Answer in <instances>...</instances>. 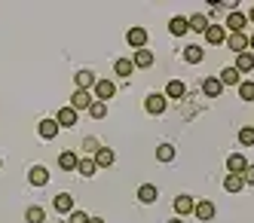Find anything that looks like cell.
Masks as SVG:
<instances>
[{
  "instance_id": "ac0fdd59",
  "label": "cell",
  "mask_w": 254,
  "mask_h": 223,
  "mask_svg": "<svg viewBox=\"0 0 254 223\" xmlns=\"http://www.w3.org/2000/svg\"><path fill=\"white\" fill-rule=\"evenodd\" d=\"M187 22H190V31H199V34H205V31H208V25H211L208 18L202 15V12H196V15H190Z\"/></svg>"
},
{
  "instance_id": "277c9868",
  "label": "cell",
  "mask_w": 254,
  "mask_h": 223,
  "mask_svg": "<svg viewBox=\"0 0 254 223\" xmlns=\"http://www.w3.org/2000/svg\"><path fill=\"white\" fill-rule=\"evenodd\" d=\"M224 46H230L236 55H242V52H248V37L245 34H227V43Z\"/></svg>"
},
{
  "instance_id": "484cf974",
  "label": "cell",
  "mask_w": 254,
  "mask_h": 223,
  "mask_svg": "<svg viewBox=\"0 0 254 223\" xmlns=\"http://www.w3.org/2000/svg\"><path fill=\"white\" fill-rule=\"evenodd\" d=\"M175 156H178V150H175L172 144H159V147H156V159H159V162H172Z\"/></svg>"
},
{
  "instance_id": "6da1fadb",
  "label": "cell",
  "mask_w": 254,
  "mask_h": 223,
  "mask_svg": "<svg viewBox=\"0 0 254 223\" xmlns=\"http://www.w3.org/2000/svg\"><path fill=\"white\" fill-rule=\"evenodd\" d=\"M147 40H150V37H147L144 28H129V34H126V43H129L135 52L138 49H147Z\"/></svg>"
},
{
  "instance_id": "d6a6232c",
  "label": "cell",
  "mask_w": 254,
  "mask_h": 223,
  "mask_svg": "<svg viewBox=\"0 0 254 223\" xmlns=\"http://www.w3.org/2000/svg\"><path fill=\"white\" fill-rule=\"evenodd\" d=\"M239 141H242L245 147H251V144H254V128H251V125H245L242 132H239Z\"/></svg>"
},
{
  "instance_id": "d6986e66",
  "label": "cell",
  "mask_w": 254,
  "mask_h": 223,
  "mask_svg": "<svg viewBox=\"0 0 254 223\" xmlns=\"http://www.w3.org/2000/svg\"><path fill=\"white\" fill-rule=\"evenodd\" d=\"M193 208H196V202H193L190 196H178V199H175V211H178V214H193Z\"/></svg>"
},
{
  "instance_id": "7c38bea8",
  "label": "cell",
  "mask_w": 254,
  "mask_h": 223,
  "mask_svg": "<svg viewBox=\"0 0 254 223\" xmlns=\"http://www.w3.org/2000/svg\"><path fill=\"white\" fill-rule=\"evenodd\" d=\"M169 31H172L175 37H184V34L190 31V22H187V15H175L172 22H169Z\"/></svg>"
},
{
  "instance_id": "5b68a950",
  "label": "cell",
  "mask_w": 254,
  "mask_h": 223,
  "mask_svg": "<svg viewBox=\"0 0 254 223\" xmlns=\"http://www.w3.org/2000/svg\"><path fill=\"white\" fill-rule=\"evenodd\" d=\"M114 92H117V86H114L111 80H95V95H98L101 104H104L107 98H114Z\"/></svg>"
},
{
  "instance_id": "1f68e13d",
  "label": "cell",
  "mask_w": 254,
  "mask_h": 223,
  "mask_svg": "<svg viewBox=\"0 0 254 223\" xmlns=\"http://www.w3.org/2000/svg\"><path fill=\"white\" fill-rule=\"evenodd\" d=\"M239 95L242 101H254V83H239Z\"/></svg>"
},
{
  "instance_id": "3957f363",
  "label": "cell",
  "mask_w": 254,
  "mask_h": 223,
  "mask_svg": "<svg viewBox=\"0 0 254 223\" xmlns=\"http://www.w3.org/2000/svg\"><path fill=\"white\" fill-rule=\"evenodd\" d=\"M205 40H208L211 46H221V43H227V28H224V25H208V31H205Z\"/></svg>"
},
{
  "instance_id": "f546056e",
  "label": "cell",
  "mask_w": 254,
  "mask_h": 223,
  "mask_svg": "<svg viewBox=\"0 0 254 223\" xmlns=\"http://www.w3.org/2000/svg\"><path fill=\"white\" fill-rule=\"evenodd\" d=\"M184 58H187L190 64H199V61H202V46H187V49H184Z\"/></svg>"
},
{
  "instance_id": "ffe728a7",
  "label": "cell",
  "mask_w": 254,
  "mask_h": 223,
  "mask_svg": "<svg viewBox=\"0 0 254 223\" xmlns=\"http://www.w3.org/2000/svg\"><path fill=\"white\" fill-rule=\"evenodd\" d=\"M132 64H135V67H150V64H153V52H150V49H138L135 58H132Z\"/></svg>"
},
{
  "instance_id": "ab89813d",
  "label": "cell",
  "mask_w": 254,
  "mask_h": 223,
  "mask_svg": "<svg viewBox=\"0 0 254 223\" xmlns=\"http://www.w3.org/2000/svg\"><path fill=\"white\" fill-rule=\"evenodd\" d=\"M248 22H254V6H251V12H248Z\"/></svg>"
},
{
  "instance_id": "f35d334b",
  "label": "cell",
  "mask_w": 254,
  "mask_h": 223,
  "mask_svg": "<svg viewBox=\"0 0 254 223\" xmlns=\"http://www.w3.org/2000/svg\"><path fill=\"white\" fill-rule=\"evenodd\" d=\"M89 223H104V220L101 217H89Z\"/></svg>"
},
{
  "instance_id": "5bb4252c",
  "label": "cell",
  "mask_w": 254,
  "mask_h": 223,
  "mask_svg": "<svg viewBox=\"0 0 254 223\" xmlns=\"http://www.w3.org/2000/svg\"><path fill=\"white\" fill-rule=\"evenodd\" d=\"M56 211L70 214V211H74V196H70V193H59L56 196Z\"/></svg>"
},
{
  "instance_id": "44dd1931",
  "label": "cell",
  "mask_w": 254,
  "mask_h": 223,
  "mask_svg": "<svg viewBox=\"0 0 254 223\" xmlns=\"http://www.w3.org/2000/svg\"><path fill=\"white\" fill-rule=\"evenodd\" d=\"M217 80H221V86H239V70H236V67H224Z\"/></svg>"
},
{
  "instance_id": "836d02e7",
  "label": "cell",
  "mask_w": 254,
  "mask_h": 223,
  "mask_svg": "<svg viewBox=\"0 0 254 223\" xmlns=\"http://www.w3.org/2000/svg\"><path fill=\"white\" fill-rule=\"evenodd\" d=\"M89 113H92L95 119H101V116H107V107H104L101 101H92V107H89Z\"/></svg>"
},
{
  "instance_id": "f1b7e54d",
  "label": "cell",
  "mask_w": 254,
  "mask_h": 223,
  "mask_svg": "<svg viewBox=\"0 0 254 223\" xmlns=\"http://www.w3.org/2000/svg\"><path fill=\"white\" fill-rule=\"evenodd\" d=\"M166 98H184V83L181 80H172L166 86Z\"/></svg>"
},
{
  "instance_id": "603a6c76",
  "label": "cell",
  "mask_w": 254,
  "mask_h": 223,
  "mask_svg": "<svg viewBox=\"0 0 254 223\" xmlns=\"http://www.w3.org/2000/svg\"><path fill=\"white\" fill-rule=\"evenodd\" d=\"M59 165H62L64 171H77L80 156H77V153H62V156H59Z\"/></svg>"
},
{
  "instance_id": "60d3db41",
  "label": "cell",
  "mask_w": 254,
  "mask_h": 223,
  "mask_svg": "<svg viewBox=\"0 0 254 223\" xmlns=\"http://www.w3.org/2000/svg\"><path fill=\"white\" fill-rule=\"evenodd\" d=\"M169 223H184V220H169Z\"/></svg>"
},
{
  "instance_id": "9c48e42d",
  "label": "cell",
  "mask_w": 254,
  "mask_h": 223,
  "mask_svg": "<svg viewBox=\"0 0 254 223\" xmlns=\"http://www.w3.org/2000/svg\"><path fill=\"white\" fill-rule=\"evenodd\" d=\"M251 162H245V156H239V153H233L230 159H227V171L230 174H245V168H248Z\"/></svg>"
},
{
  "instance_id": "4316f807",
  "label": "cell",
  "mask_w": 254,
  "mask_h": 223,
  "mask_svg": "<svg viewBox=\"0 0 254 223\" xmlns=\"http://www.w3.org/2000/svg\"><path fill=\"white\" fill-rule=\"evenodd\" d=\"M114 70H117V77H132V70H135V64L129 61V58H117V64H114Z\"/></svg>"
},
{
  "instance_id": "ba28073f",
  "label": "cell",
  "mask_w": 254,
  "mask_h": 223,
  "mask_svg": "<svg viewBox=\"0 0 254 223\" xmlns=\"http://www.w3.org/2000/svg\"><path fill=\"white\" fill-rule=\"evenodd\" d=\"M28 180L34 183V187H46V183H49V171L43 168V165H34V168L28 171Z\"/></svg>"
},
{
  "instance_id": "8d00e7d4",
  "label": "cell",
  "mask_w": 254,
  "mask_h": 223,
  "mask_svg": "<svg viewBox=\"0 0 254 223\" xmlns=\"http://www.w3.org/2000/svg\"><path fill=\"white\" fill-rule=\"evenodd\" d=\"M242 180H245V183H254V165H248V168H245V174H242Z\"/></svg>"
},
{
  "instance_id": "8992f818",
  "label": "cell",
  "mask_w": 254,
  "mask_h": 223,
  "mask_svg": "<svg viewBox=\"0 0 254 223\" xmlns=\"http://www.w3.org/2000/svg\"><path fill=\"white\" fill-rule=\"evenodd\" d=\"M56 122H59V128H62V125H64V128L77 125V110H74V107H62L59 113H56Z\"/></svg>"
},
{
  "instance_id": "e0dca14e",
  "label": "cell",
  "mask_w": 254,
  "mask_h": 223,
  "mask_svg": "<svg viewBox=\"0 0 254 223\" xmlns=\"http://www.w3.org/2000/svg\"><path fill=\"white\" fill-rule=\"evenodd\" d=\"M202 92H205L208 98H217V95L224 92V86H221V80H217V77H208V80L202 83Z\"/></svg>"
},
{
  "instance_id": "e575fe53",
  "label": "cell",
  "mask_w": 254,
  "mask_h": 223,
  "mask_svg": "<svg viewBox=\"0 0 254 223\" xmlns=\"http://www.w3.org/2000/svg\"><path fill=\"white\" fill-rule=\"evenodd\" d=\"M67 223H89V214H83V211H70V220Z\"/></svg>"
},
{
  "instance_id": "8fae6325",
  "label": "cell",
  "mask_w": 254,
  "mask_h": 223,
  "mask_svg": "<svg viewBox=\"0 0 254 223\" xmlns=\"http://www.w3.org/2000/svg\"><path fill=\"white\" fill-rule=\"evenodd\" d=\"M37 132H40V138H46V141H52V138H56V135H59V122H56V119H52V116H49V119H43V122L37 125Z\"/></svg>"
},
{
  "instance_id": "d590c367",
  "label": "cell",
  "mask_w": 254,
  "mask_h": 223,
  "mask_svg": "<svg viewBox=\"0 0 254 223\" xmlns=\"http://www.w3.org/2000/svg\"><path fill=\"white\" fill-rule=\"evenodd\" d=\"M86 150L95 156V153H98V141H95V138H86Z\"/></svg>"
},
{
  "instance_id": "cb8c5ba5",
  "label": "cell",
  "mask_w": 254,
  "mask_h": 223,
  "mask_svg": "<svg viewBox=\"0 0 254 223\" xmlns=\"http://www.w3.org/2000/svg\"><path fill=\"white\" fill-rule=\"evenodd\" d=\"M193 214H196L199 220H211V217H214V205H211V202H196Z\"/></svg>"
},
{
  "instance_id": "b9f144b4",
  "label": "cell",
  "mask_w": 254,
  "mask_h": 223,
  "mask_svg": "<svg viewBox=\"0 0 254 223\" xmlns=\"http://www.w3.org/2000/svg\"><path fill=\"white\" fill-rule=\"evenodd\" d=\"M0 165H3V162H0Z\"/></svg>"
},
{
  "instance_id": "83f0119b",
  "label": "cell",
  "mask_w": 254,
  "mask_h": 223,
  "mask_svg": "<svg viewBox=\"0 0 254 223\" xmlns=\"http://www.w3.org/2000/svg\"><path fill=\"white\" fill-rule=\"evenodd\" d=\"M77 171H80L83 177H92V174L98 171V165H95V159H80V165H77Z\"/></svg>"
},
{
  "instance_id": "7402d4cb",
  "label": "cell",
  "mask_w": 254,
  "mask_h": 223,
  "mask_svg": "<svg viewBox=\"0 0 254 223\" xmlns=\"http://www.w3.org/2000/svg\"><path fill=\"white\" fill-rule=\"evenodd\" d=\"M89 86H95V73H92V70H86V67L77 70V89L83 92V89H89Z\"/></svg>"
},
{
  "instance_id": "2e32d148",
  "label": "cell",
  "mask_w": 254,
  "mask_h": 223,
  "mask_svg": "<svg viewBox=\"0 0 254 223\" xmlns=\"http://www.w3.org/2000/svg\"><path fill=\"white\" fill-rule=\"evenodd\" d=\"M98 168H107V165H114V150H107V147H98V153L92 156Z\"/></svg>"
},
{
  "instance_id": "52a82bcc",
  "label": "cell",
  "mask_w": 254,
  "mask_h": 223,
  "mask_svg": "<svg viewBox=\"0 0 254 223\" xmlns=\"http://www.w3.org/2000/svg\"><path fill=\"white\" fill-rule=\"evenodd\" d=\"M236 70H239V77L242 73H254V55L251 52H242V55H236Z\"/></svg>"
},
{
  "instance_id": "74e56055",
  "label": "cell",
  "mask_w": 254,
  "mask_h": 223,
  "mask_svg": "<svg viewBox=\"0 0 254 223\" xmlns=\"http://www.w3.org/2000/svg\"><path fill=\"white\" fill-rule=\"evenodd\" d=\"M248 46H251V55H254V34L248 37Z\"/></svg>"
},
{
  "instance_id": "9a60e30c",
  "label": "cell",
  "mask_w": 254,
  "mask_h": 223,
  "mask_svg": "<svg viewBox=\"0 0 254 223\" xmlns=\"http://www.w3.org/2000/svg\"><path fill=\"white\" fill-rule=\"evenodd\" d=\"M224 190H227V193H242V190H245V180H242V174H227V180H224Z\"/></svg>"
},
{
  "instance_id": "7a4b0ae2",
  "label": "cell",
  "mask_w": 254,
  "mask_h": 223,
  "mask_svg": "<svg viewBox=\"0 0 254 223\" xmlns=\"http://www.w3.org/2000/svg\"><path fill=\"white\" fill-rule=\"evenodd\" d=\"M166 104H169L166 95H147V101H144V110H147V113H153V116H159V113H166Z\"/></svg>"
},
{
  "instance_id": "4fadbf2b",
  "label": "cell",
  "mask_w": 254,
  "mask_h": 223,
  "mask_svg": "<svg viewBox=\"0 0 254 223\" xmlns=\"http://www.w3.org/2000/svg\"><path fill=\"white\" fill-rule=\"evenodd\" d=\"M70 107H74V110H89V107H92V92H74V104H70Z\"/></svg>"
},
{
  "instance_id": "7bdbcfd3",
  "label": "cell",
  "mask_w": 254,
  "mask_h": 223,
  "mask_svg": "<svg viewBox=\"0 0 254 223\" xmlns=\"http://www.w3.org/2000/svg\"><path fill=\"white\" fill-rule=\"evenodd\" d=\"M251 83H254V80H251Z\"/></svg>"
},
{
  "instance_id": "30bf717a",
  "label": "cell",
  "mask_w": 254,
  "mask_h": 223,
  "mask_svg": "<svg viewBox=\"0 0 254 223\" xmlns=\"http://www.w3.org/2000/svg\"><path fill=\"white\" fill-rule=\"evenodd\" d=\"M245 22H248V18H245L242 12H230V18H227V31H233V34H245Z\"/></svg>"
},
{
  "instance_id": "d4e9b609",
  "label": "cell",
  "mask_w": 254,
  "mask_h": 223,
  "mask_svg": "<svg viewBox=\"0 0 254 223\" xmlns=\"http://www.w3.org/2000/svg\"><path fill=\"white\" fill-rule=\"evenodd\" d=\"M138 199L144 202V205H153V202H156V187H153V183H144V187L138 190Z\"/></svg>"
},
{
  "instance_id": "4dcf8cb0",
  "label": "cell",
  "mask_w": 254,
  "mask_h": 223,
  "mask_svg": "<svg viewBox=\"0 0 254 223\" xmlns=\"http://www.w3.org/2000/svg\"><path fill=\"white\" fill-rule=\"evenodd\" d=\"M43 217H46V214H43V208H37V205H31V208L25 211V220H28V223H43Z\"/></svg>"
}]
</instances>
